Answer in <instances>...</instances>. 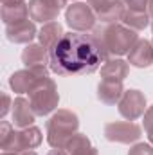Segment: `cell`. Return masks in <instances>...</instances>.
I'll return each mask as SVG.
<instances>
[{
	"label": "cell",
	"mask_w": 153,
	"mask_h": 155,
	"mask_svg": "<svg viewBox=\"0 0 153 155\" xmlns=\"http://www.w3.org/2000/svg\"><path fill=\"white\" fill-rule=\"evenodd\" d=\"M124 94V87L122 81H115V79H101L97 85V99L105 105H115L121 101Z\"/></svg>",
	"instance_id": "cell-14"
},
{
	"label": "cell",
	"mask_w": 153,
	"mask_h": 155,
	"mask_svg": "<svg viewBox=\"0 0 153 155\" xmlns=\"http://www.w3.org/2000/svg\"><path fill=\"white\" fill-rule=\"evenodd\" d=\"M29 16L33 22H54L60 11L67 5V0H29Z\"/></svg>",
	"instance_id": "cell-10"
},
{
	"label": "cell",
	"mask_w": 153,
	"mask_h": 155,
	"mask_svg": "<svg viewBox=\"0 0 153 155\" xmlns=\"http://www.w3.org/2000/svg\"><path fill=\"white\" fill-rule=\"evenodd\" d=\"M47 155H69V153H67V150H63V148H52Z\"/></svg>",
	"instance_id": "cell-27"
},
{
	"label": "cell",
	"mask_w": 153,
	"mask_h": 155,
	"mask_svg": "<svg viewBox=\"0 0 153 155\" xmlns=\"http://www.w3.org/2000/svg\"><path fill=\"white\" fill-rule=\"evenodd\" d=\"M148 139H150V143L153 144V134H150V135H148Z\"/></svg>",
	"instance_id": "cell-30"
},
{
	"label": "cell",
	"mask_w": 153,
	"mask_h": 155,
	"mask_svg": "<svg viewBox=\"0 0 153 155\" xmlns=\"http://www.w3.org/2000/svg\"><path fill=\"white\" fill-rule=\"evenodd\" d=\"M144 130H146V134L150 135L153 134V107H148V110L144 112Z\"/></svg>",
	"instance_id": "cell-24"
},
{
	"label": "cell",
	"mask_w": 153,
	"mask_h": 155,
	"mask_svg": "<svg viewBox=\"0 0 153 155\" xmlns=\"http://www.w3.org/2000/svg\"><path fill=\"white\" fill-rule=\"evenodd\" d=\"M124 4L121 0H108L97 13H96V18L101 22V24H117L121 18H122V13H124Z\"/></svg>",
	"instance_id": "cell-18"
},
{
	"label": "cell",
	"mask_w": 153,
	"mask_h": 155,
	"mask_svg": "<svg viewBox=\"0 0 153 155\" xmlns=\"http://www.w3.org/2000/svg\"><path fill=\"white\" fill-rule=\"evenodd\" d=\"M151 31H153V18H151Z\"/></svg>",
	"instance_id": "cell-31"
},
{
	"label": "cell",
	"mask_w": 153,
	"mask_h": 155,
	"mask_svg": "<svg viewBox=\"0 0 153 155\" xmlns=\"http://www.w3.org/2000/svg\"><path fill=\"white\" fill-rule=\"evenodd\" d=\"M94 40L101 47L105 58L108 56H122L132 51V47L139 41L137 31L122 25V24H108L94 31Z\"/></svg>",
	"instance_id": "cell-2"
},
{
	"label": "cell",
	"mask_w": 153,
	"mask_h": 155,
	"mask_svg": "<svg viewBox=\"0 0 153 155\" xmlns=\"http://www.w3.org/2000/svg\"><path fill=\"white\" fill-rule=\"evenodd\" d=\"M65 20H67V25L76 33L92 31L96 27V22H97V18H96L94 11L90 9V5L83 4V2H76V4L67 7Z\"/></svg>",
	"instance_id": "cell-6"
},
{
	"label": "cell",
	"mask_w": 153,
	"mask_h": 155,
	"mask_svg": "<svg viewBox=\"0 0 153 155\" xmlns=\"http://www.w3.org/2000/svg\"><path fill=\"white\" fill-rule=\"evenodd\" d=\"M2 155H38L33 150H27V152H2Z\"/></svg>",
	"instance_id": "cell-26"
},
{
	"label": "cell",
	"mask_w": 153,
	"mask_h": 155,
	"mask_svg": "<svg viewBox=\"0 0 153 155\" xmlns=\"http://www.w3.org/2000/svg\"><path fill=\"white\" fill-rule=\"evenodd\" d=\"M34 117H36V114L33 112L29 99H25V97H16V99L13 101V124H15L16 128L33 126Z\"/></svg>",
	"instance_id": "cell-15"
},
{
	"label": "cell",
	"mask_w": 153,
	"mask_h": 155,
	"mask_svg": "<svg viewBox=\"0 0 153 155\" xmlns=\"http://www.w3.org/2000/svg\"><path fill=\"white\" fill-rule=\"evenodd\" d=\"M16 4H24V0H2V5H16Z\"/></svg>",
	"instance_id": "cell-28"
},
{
	"label": "cell",
	"mask_w": 153,
	"mask_h": 155,
	"mask_svg": "<svg viewBox=\"0 0 153 155\" xmlns=\"http://www.w3.org/2000/svg\"><path fill=\"white\" fill-rule=\"evenodd\" d=\"M29 18V5L27 4H16V5H2V20L5 25L18 24Z\"/></svg>",
	"instance_id": "cell-20"
},
{
	"label": "cell",
	"mask_w": 153,
	"mask_h": 155,
	"mask_svg": "<svg viewBox=\"0 0 153 155\" xmlns=\"http://www.w3.org/2000/svg\"><path fill=\"white\" fill-rule=\"evenodd\" d=\"M146 110H148L146 96L141 90H135V88L124 90V94H122V97L119 101V114L126 121L139 119L141 116H144Z\"/></svg>",
	"instance_id": "cell-9"
},
{
	"label": "cell",
	"mask_w": 153,
	"mask_h": 155,
	"mask_svg": "<svg viewBox=\"0 0 153 155\" xmlns=\"http://www.w3.org/2000/svg\"><path fill=\"white\" fill-rule=\"evenodd\" d=\"M150 20H151L150 13H137V11H128V9H124L122 18H121L122 25H126V27H130L137 33L144 31L150 25Z\"/></svg>",
	"instance_id": "cell-21"
},
{
	"label": "cell",
	"mask_w": 153,
	"mask_h": 155,
	"mask_svg": "<svg viewBox=\"0 0 153 155\" xmlns=\"http://www.w3.org/2000/svg\"><path fill=\"white\" fill-rule=\"evenodd\" d=\"M22 61L25 69L47 67L50 63V52H47V49L41 43H29L22 52Z\"/></svg>",
	"instance_id": "cell-13"
},
{
	"label": "cell",
	"mask_w": 153,
	"mask_h": 155,
	"mask_svg": "<svg viewBox=\"0 0 153 155\" xmlns=\"http://www.w3.org/2000/svg\"><path fill=\"white\" fill-rule=\"evenodd\" d=\"M5 36L13 43H27L29 45L34 40V36H38V31H36L34 22L27 18L24 22L5 25Z\"/></svg>",
	"instance_id": "cell-11"
},
{
	"label": "cell",
	"mask_w": 153,
	"mask_h": 155,
	"mask_svg": "<svg viewBox=\"0 0 153 155\" xmlns=\"http://www.w3.org/2000/svg\"><path fill=\"white\" fill-rule=\"evenodd\" d=\"M15 124L2 121L0 123V148L4 152H27L38 148L43 141L41 130L36 126L27 128H13Z\"/></svg>",
	"instance_id": "cell-3"
},
{
	"label": "cell",
	"mask_w": 153,
	"mask_h": 155,
	"mask_svg": "<svg viewBox=\"0 0 153 155\" xmlns=\"http://www.w3.org/2000/svg\"><path fill=\"white\" fill-rule=\"evenodd\" d=\"M29 103L36 116H49L58 108L60 94L58 87L50 78H43L38 85L29 92Z\"/></svg>",
	"instance_id": "cell-5"
},
{
	"label": "cell",
	"mask_w": 153,
	"mask_h": 155,
	"mask_svg": "<svg viewBox=\"0 0 153 155\" xmlns=\"http://www.w3.org/2000/svg\"><path fill=\"white\" fill-rule=\"evenodd\" d=\"M128 63L137 69H146L153 63V43L150 40H139L128 52Z\"/></svg>",
	"instance_id": "cell-12"
},
{
	"label": "cell",
	"mask_w": 153,
	"mask_h": 155,
	"mask_svg": "<svg viewBox=\"0 0 153 155\" xmlns=\"http://www.w3.org/2000/svg\"><path fill=\"white\" fill-rule=\"evenodd\" d=\"M77 128H79V119L76 114L72 110L60 108L47 121V143L52 148L65 150L69 139L77 134Z\"/></svg>",
	"instance_id": "cell-4"
},
{
	"label": "cell",
	"mask_w": 153,
	"mask_h": 155,
	"mask_svg": "<svg viewBox=\"0 0 153 155\" xmlns=\"http://www.w3.org/2000/svg\"><path fill=\"white\" fill-rule=\"evenodd\" d=\"M43 78H49V69L47 67H34V69L16 71L9 78V87L16 94H29Z\"/></svg>",
	"instance_id": "cell-8"
},
{
	"label": "cell",
	"mask_w": 153,
	"mask_h": 155,
	"mask_svg": "<svg viewBox=\"0 0 153 155\" xmlns=\"http://www.w3.org/2000/svg\"><path fill=\"white\" fill-rule=\"evenodd\" d=\"M148 13H150V16L153 18V0H150V7H148Z\"/></svg>",
	"instance_id": "cell-29"
},
{
	"label": "cell",
	"mask_w": 153,
	"mask_h": 155,
	"mask_svg": "<svg viewBox=\"0 0 153 155\" xmlns=\"http://www.w3.org/2000/svg\"><path fill=\"white\" fill-rule=\"evenodd\" d=\"M142 135V130L133 121H114L105 124V137L110 143H121V144H132L139 141Z\"/></svg>",
	"instance_id": "cell-7"
},
{
	"label": "cell",
	"mask_w": 153,
	"mask_h": 155,
	"mask_svg": "<svg viewBox=\"0 0 153 155\" xmlns=\"http://www.w3.org/2000/svg\"><path fill=\"white\" fill-rule=\"evenodd\" d=\"M130 72L128 61L115 58V60H106L105 65L101 67V78L103 79H115V81H124Z\"/></svg>",
	"instance_id": "cell-17"
},
{
	"label": "cell",
	"mask_w": 153,
	"mask_h": 155,
	"mask_svg": "<svg viewBox=\"0 0 153 155\" xmlns=\"http://www.w3.org/2000/svg\"><path fill=\"white\" fill-rule=\"evenodd\" d=\"M63 35H65L63 25L60 22H49V24H43V27L38 31V40L47 51H52L56 43L63 38Z\"/></svg>",
	"instance_id": "cell-16"
},
{
	"label": "cell",
	"mask_w": 153,
	"mask_h": 155,
	"mask_svg": "<svg viewBox=\"0 0 153 155\" xmlns=\"http://www.w3.org/2000/svg\"><path fill=\"white\" fill-rule=\"evenodd\" d=\"M124 7L128 11H137V13H148L150 0H122Z\"/></svg>",
	"instance_id": "cell-22"
},
{
	"label": "cell",
	"mask_w": 153,
	"mask_h": 155,
	"mask_svg": "<svg viewBox=\"0 0 153 155\" xmlns=\"http://www.w3.org/2000/svg\"><path fill=\"white\" fill-rule=\"evenodd\" d=\"M50 52L49 69L58 76H85L106 61L101 47L92 35L65 33Z\"/></svg>",
	"instance_id": "cell-1"
},
{
	"label": "cell",
	"mask_w": 153,
	"mask_h": 155,
	"mask_svg": "<svg viewBox=\"0 0 153 155\" xmlns=\"http://www.w3.org/2000/svg\"><path fill=\"white\" fill-rule=\"evenodd\" d=\"M0 97H2V107H0V117H5V114L9 112V108L13 107V103H11V97L7 96V92H2V94H0Z\"/></svg>",
	"instance_id": "cell-25"
},
{
	"label": "cell",
	"mask_w": 153,
	"mask_h": 155,
	"mask_svg": "<svg viewBox=\"0 0 153 155\" xmlns=\"http://www.w3.org/2000/svg\"><path fill=\"white\" fill-rule=\"evenodd\" d=\"M69 155H97V148L90 143V139L85 134H76L69 139L65 146Z\"/></svg>",
	"instance_id": "cell-19"
},
{
	"label": "cell",
	"mask_w": 153,
	"mask_h": 155,
	"mask_svg": "<svg viewBox=\"0 0 153 155\" xmlns=\"http://www.w3.org/2000/svg\"><path fill=\"white\" fill-rule=\"evenodd\" d=\"M128 155H153V144H146V143H137L130 148Z\"/></svg>",
	"instance_id": "cell-23"
}]
</instances>
